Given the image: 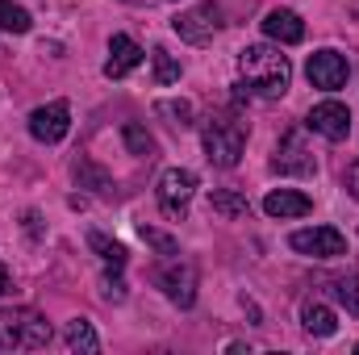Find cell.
Wrapping results in <instances>:
<instances>
[{
	"label": "cell",
	"instance_id": "cell-11",
	"mask_svg": "<svg viewBox=\"0 0 359 355\" xmlns=\"http://www.w3.org/2000/svg\"><path fill=\"white\" fill-rule=\"evenodd\" d=\"M305 126H309L313 134L330 138V142H343V138L351 134V109H347L343 100H322V105H313V109H309Z\"/></svg>",
	"mask_w": 359,
	"mask_h": 355
},
{
	"label": "cell",
	"instance_id": "cell-12",
	"mask_svg": "<svg viewBox=\"0 0 359 355\" xmlns=\"http://www.w3.org/2000/svg\"><path fill=\"white\" fill-rule=\"evenodd\" d=\"M138 63H142V46H138L130 34H113V38H109V59H104V76H109V80H121V76H130Z\"/></svg>",
	"mask_w": 359,
	"mask_h": 355
},
{
	"label": "cell",
	"instance_id": "cell-30",
	"mask_svg": "<svg viewBox=\"0 0 359 355\" xmlns=\"http://www.w3.org/2000/svg\"><path fill=\"white\" fill-rule=\"evenodd\" d=\"M355 351H359V343H355Z\"/></svg>",
	"mask_w": 359,
	"mask_h": 355
},
{
	"label": "cell",
	"instance_id": "cell-19",
	"mask_svg": "<svg viewBox=\"0 0 359 355\" xmlns=\"http://www.w3.org/2000/svg\"><path fill=\"white\" fill-rule=\"evenodd\" d=\"M121 142H126V151H130V155H142V159H151V155H155V138H151L138 121H126Z\"/></svg>",
	"mask_w": 359,
	"mask_h": 355
},
{
	"label": "cell",
	"instance_id": "cell-5",
	"mask_svg": "<svg viewBox=\"0 0 359 355\" xmlns=\"http://www.w3.org/2000/svg\"><path fill=\"white\" fill-rule=\"evenodd\" d=\"M155 196H159V209H163L168 217H184V213H188V201L196 196V172H188V168H168V172L159 176Z\"/></svg>",
	"mask_w": 359,
	"mask_h": 355
},
{
	"label": "cell",
	"instance_id": "cell-20",
	"mask_svg": "<svg viewBox=\"0 0 359 355\" xmlns=\"http://www.w3.org/2000/svg\"><path fill=\"white\" fill-rule=\"evenodd\" d=\"M330 293L347 305V314L359 318V276L355 272H351V276H334V280H330Z\"/></svg>",
	"mask_w": 359,
	"mask_h": 355
},
{
	"label": "cell",
	"instance_id": "cell-9",
	"mask_svg": "<svg viewBox=\"0 0 359 355\" xmlns=\"http://www.w3.org/2000/svg\"><path fill=\"white\" fill-rule=\"evenodd\" d=\"M288 243H292V251H301V255H313V260H339V255H347V239H343L334 226L297 230Z\"/></svg>",
	"mask_w": 359,
	"mask_h": 355
},
{
	"label": "cell",
	"instance_id": "cell-25",
	"mask_svg": "<svg viewBox=\"0 0 359 355\" xmlns=\"http://www.w3.org/2000/svg\"><path fill=\"white\" fill-rule=\"evenodd\" d=\"M138 234H142V243H147V247H155L159 255H176V251H180L176 239H172V234H163V230H151V226H142Z\"/></svg>",
	"mask_w": 359,
	"mask_h": 355
},
{
	"label": "cell",
	"instance_id": "cell-17",
	"mask_svg": "<svg viewBox=\"0 0 359 355\" xmlns=\"http://www.w3.org/2000/svg\"><path fill=\"white\" fill-rule=\"evenodd\" d=\"M88 247L109 267H113V272H121V267H126V260H130V255H126V247H121V243H113V239H104L100 230H92V234H88Z\"/></svg>",
	"mask_w": 359,
	"mask_h": 355
},
{
	"label": "cell",
	"instance_id": "cell-26",
	"mask_svg": "<svg viewBox=\"0 0 359 355\" xmlns=\"http://www.w3.org/2000/svg\"><path fill=\"white\" fill-rule=\"evenodd\" d=\"M100 293H104V301H126V280L121 276H104L100 280Z\"/></svg>",
	"mask_w": 359,
	"mask_h": 355
},
{
	"label": "cell",
	"instance_id": "cell-18",
	"mask_svg": "<svg viewBox=\"0 0 359 355\" xmlns=\"http://www.w3.org/2000/svg\"><path fill=\"white\" fill-rule=\"evenodd\" d=\"M67 347L72 351H100V339H96V330H92L88 318H76V322H67Z\"/></svg>",
	"mask_w": 359,
	"mask_h": 355
},
{
	"label": "cell",
	"instance_id": "cell-6",
	"mask_svg": "<svg viewBox=\"0 0 359 355\" xmlns=\"http://www.w3.org/2000/svg\"><path fill=\"white\" fill-rule=\"evenodd\" d=\"M271 172H280V176H313V172H318V159H313V151L305 147V134H301V130H288V134L280 138V147H276V155H271Z\"/></svg>",
	"mask_w": 359,
	"mask_h": 355
},
{
	"label": "cell",
	"instance_id": "cell-29",
	"mask_svg": "<svg viewBox=\"0 0 359 355\" xmlns=\"http://www.w3.org/2000/svg\"><path fill=\"white\" fill-rule=\"evenodd\" d=\"M121 4H134V8H142V4H151V0H121Z\"/></svg>",
	"mask_w": 359,
	"mask_h": 355
},
{
	"label": "cell",
	"instance_id": "cell-23",
	"mask_svg": "<svg viewBox=\"0 0 359 355\" xmlns=\"http://www.w3.org/2000/svg\"><path fill=\"white\" fill-rule=\"evenodd\" d=\"M0 29L25 34V29H29V13H25L21 4H13V0H0Z\"/></svg>",
	"mask_w": 359,
	"mask_h": 355
},
{
	"label": "cell",
	"instance_id": "cell-13",
	"mask_svg": "<svg viewBox=\"0 0 359 355\" xmlns=\"http://www.w3.org/2000/svg\"><path fill=\"white\" fill-rule=\"evenodd\" d=\"M264 34H268L271 42H280V46H297L305 38V21L292 8H271L268 17H264Z\"/></svg>",
	"mask_w": 359,
	"mask_h": 355
},
{
	"label": "cell",
	"instance_id": "cell-10",
	"mask_svg": "<svg viewBox=\"0 0 359 355\" xmlns=\"http://www.w3.org/2000/svg\"><path fill=\"white\" fill-rule=\"evenodd\" d=\"M305 76H309V84L322 92H339L347 84V76H351V67H347V59L339 55V51H313L309 55V63H305Z\"/></svg>",
	"mask_w": 359,
	"mask_h": 355
},
{
	"label": "cell",
	"instance_id": "cell-7",
	"mask_svg": "<svg viewBox=\"0 0 359 355\" xmlns=\"http://www.w3.org/2000/svg\"><path fill=\"white\" fill-rule=\"evenodd\" d=\"M172 29H176L184 42H192V46H205V42H213V34L222 29V8L209 0V4H196V8H188V13H180L176 21H172Z\"/></svg>",
	"mask_w": 359,
	"mask_h": 355
},
{
	"label": "cell",
	"instance_id": "cell-14",
	"mask_svg": "<svg viewBox=\"0 0 359 355\" xmlns=\"http://www.w3.org/2000/svg\"><path fill=\"white\" fill-rule=\"evenodd\" d=\"M264 209H268L271 217H305L313 209V201L305 192H297V188H276V192H268Z\"/></svg>",
	"mask_w": 359,
	"mask_h": 355
},
{
	"label": "cell",
	"instance_id": "cell-16",
	"mask_svg": "<svg viewBox=\"0 0 359 355\" xmlns=\"http://www.w3.org/2000/svg\"><path fill=\"white\" fill-rule=\"evenodd\" d=\"M209 209H213V213H222V217H230V222L251 213L247 196H243V192H234V188H217V192L209 196Z\"/></svg>",
	"mask_w": 359,
	"mask_h": 355
},
{
	"label": "cell",
	"instance_id": "cell-8",
	"mask_svg": "<svg viewBox=\"0 0 359 355\" xmlns=\"http://www.w3.org/2000/svg\"><path fill=\"white\" fill-rule=\"evenodd\" d=\"M67 130H72V109H67V100H50V105H38V109L29 113V134H34L38 142H46V147L63 142Z\"/></svg>",
	"mask_w": 359,
	"mask_h": 355
},
{
	"label": "cell",
	"instance_id": "cell-28",
	"mask_svg": "<svg viewBox=\"0 0 359 355\" xmlns=\"http://www.w3.org/2000/svg\"><path fill=\"white\" fill-rule=\"evenodd\" d=\"M8 284H13V280H8V267L0 264V297H4V293H8Z\"/></svg>",
	"mask_w": 359,
	"mask_h": 355
},
{
	"label": "cell",
	"instance_id": "cell-21",
	"mask_svg": "<svg viewBox=\"0 0 359 355\" xmlns=\"http://www.w3.org/2000/svg\"><path fill=\"white\" fill-rule=\"evenodd\" d=\"M76 180H80L84 188H96V192H113V176H109V172H100V168L88 163V159H80V163H76Z\"/></svg>",
	"mask_w": 359,
	"mask_h": 355
},
{
	"label": "cell",
	"instance_id": "cell-4",
	"mask_svg": "<svg viewBox=\"0 0 359 355\" xmlns=\"http://www.w3.org/2000/svg\"><path fill=\"white\" fill-rule=\"evenodd\" d=\"M151 280L163 288V297H168L172 305H180V309H188V305L196 301V267L188 264V260H180V255L163 260V264L151 272Z\"/></svg>",
	"mask_w": 359,
	"mask_h": 355
},
{
	"label": "cell",
	"instance_id": "cell-27",
	"mask_svg": "<svg viewBox=\"0 0 359 355\" xmlns=\"http://www.w3.org/2000/svg\"><path fill=\"white\" fill-rule=\"evenodd\" d=\"M347 188H351V196L359 201V163H351V168H347Z\"/></svg>",
	"mask_w": 359,
	"mask_h": 355
},
{
	"label": "cell",
	"instance_id": "cell-15",
	"mask_svg": "<svg viewBox=\"0 0 359 355\" xmlns=\"http://www.w3.org/2000/svg\"><path fill=\"white\" fill-rule=\"evenodd\" d=\"M301 326H305L313 339H330V335L339 330V318H334L322 301H305V305H301Z\"/></svg>",
	"mask_w": 359,
	"mask_h": 355
},
{
	"label": "cell",
	"instance_id": "cell-22",
	"mask_svg": "<svg viewBox=\"0 0 359 355\" xmlns=\"http://www.w3.org/2000/svg\"><path fill=\"white\" fill-rule=\"evenodd\" d=\"M155 113H159V117H168V121L180 126V130H188V126H192V117H196L188 100H159V105H155Z\"/></svg>",
	"mask_w": 359,
	"mask_h": 355
},
{
	"label": "cell",
	"instance_id": "cell-2",
	"mask_svg": "<svg viewBox=\"0 0 359 355\" xmlns=\"http://www.w3.org/2000/svg\"><path fill=\"white\" fill-rule=\"evenodd\" d=\"M201 138H205V155L213 168H234L243 159V147H247V126L230 113H213L201 126Z\"/></svg>",
	"mask_w": 359,
	"mask_h": 355
},
{
	"label": "cell",
	"instance_id": "cell-3",
	"mask_svg": "<svg viewBox=\"0 0 359 355\" xmlns=\"http://www.w3.org/2000/svg\"><path fill=\"white\" fill-rule=\"evenodd\" d=\"M50 322L38 309H0V351H42Z\"/></svg>",
	"mask_w": 359,
	"mask_h": 355
},
{
	"label": "cell",
	"instance_id": "cell-24",
	"mask_svg": "<svg viewBox=\"0 0 359 355\" xmlns=\"http://www.w3.org/2000/svg\"><path fill=\"white\" fill-rule=\"evenodd\" d=\"M176 80H180V63L163 51V46H155V84L168 88V84H176Z\"/></svg>",
	"mask_w": 359,
	"mask_h": 355
},
{
	"label": "cell",
	"instance_id": "cell-1",
	"mask_svg": "<svg viewBox=\"0 0 359 355\" xmlns=\"http://www.w3.org/2000/svg\"><path fill=\"white\" fill-rule=\"evenodd\" d=\"M238 72H243V84L251 92H259V96H284L288 84H292V63H288V55H280V46H264V42H255V46H243V55H238Z\"/></svg>",
	"mask_w": 359,
	"mask_h": 355
}]
</instances>
